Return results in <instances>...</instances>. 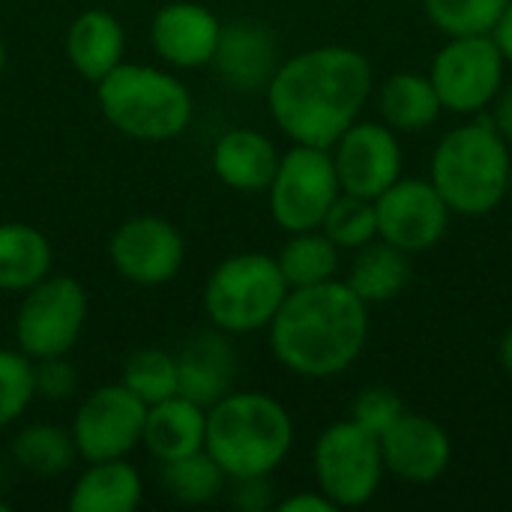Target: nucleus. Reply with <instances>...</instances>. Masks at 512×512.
I'll use <instances>...</instances> for the list:
<instances>
[{"mask_svg": "<svg viewBox=\"0 0 512 512\" xmlns=\"http://www.w3.org/2000/svg\"><path fill=\"white\" fill-rule=\"evenodd\" d=\"M375 69L351 45H318L285 57L264 87L267 111L291 144L330 150L372 99Z\"/></svg>", "mask_w": 512, "mask_h": 512, "instance_id": "nucleus-1", "label": "nucleus"}, {"mask_svg": "<svg viewBox=\"0 0 512 512\" xmlns=\"http://www.w3.org/2000/svg\"><path fill=\"white\" fill-rule=\"evenodd\" d=\"M282 369L327 381L348 372L369 342V306L345 279L291 288L267 327Z\"/></svg>", "mask_w": 512, "mask_h": 512, "instance_id": "nucleus-2", "label": "nucleus"}, {"mask_svg": "<svg viewBox=\"0 0 512 512\" xmlns=\"http://www.w3.org/2000/svg\"><path fill=\"white\" fill-rule=\"evenodd\" d=\"M510 147L489 114L444 132L429 159V180L456 216H489L510 198Z\"/></svg>", "mask_w": 512, "mask_h": 512, "instance_id": "nucleus-3", "label": "nucleus"}, {"mask_svg": "<svg viewBox=\"0 0 512 512\" xmlns=\"http://www.w3.org/2000/svg\"><path fill=\"white\" fill-rule=\"evenodd\" d=\"M294 447L288 408L261 390H231L207 408L204 450L237 477H273Z\"/></svg>", "mask_w": 512, "mask_h": 512, "instance_id": "nucleus-4", "label": "nucleus"}, {"mask_svg": "<svg viewBox=\"0 0 512 512\" xmlns=\"http://www.w3.org/2000/svg\"><path fill=\"white\" fill-rule=\"evenodd\" d=\"M102 117L126 138L165 144L180 138L192 117L195 102L189 87L162 66L123 60L102 81H96Z\"/></svg>", "mask_w": 512, "mask_h": 512, "instance_id": "nucleus-5", "label": "nucleus"}, {"mask_svg": "<svg viewBox=\"0 0 512 512\" xmlns=\"http://www.w3.org/2000/svg\"><path fill=\"white\" fill-rule=\"evenodd\" d=\"M288 291L276 255L237 252L210 270L201 306L210 327L228 336H249L270 327Z\"/></svg>", "mask_w": 512, "mask_h": 512, "instance_id": "nucleus-6", "label": "nucleus"}, {"mask_svg": "<svg viewBox=\"0 0 512 512\" xmlns=\"http://www.w3.org/2000/svg\"><path fill=\"white\" fill-rule=\"evenodd\" d=\"M87 291L78 279L48 273L24 291L15 312V345L30 360L69 357L87 324Z\"/></svg>", "mask_w": 512, "mask_h": 512, "instance_id": "nucleus-7", "label": "nucleus"}, {"mask_svg": "<svg viewBox=\"0 0 512 512\" xmlns=\"http://www.w3.org/2000/svg\"><path fill=\"white\" fill-rule=\"evenodd\" d=\"M315 486L336 504V510H354L369 504L387 474L378 435L366 432L351 417L327 426L312 447Z\"/></svg>", "mask_w": 512, "mask_h": 512, "instance_id": "nucleus-8", "label": "nucleus"}, {"mask_svg": "<svg viewBox=\"0 0 512 512\" xmlns=\"http://www.w3.org/2000/svg\"><path fill=\"white\" fill-rule=\"evenodd\" d=\"M507 60L495 36H447L429 66V81L444 111L459 117L486 114L507 81Z\"/></svg>", "mask_w": 512, "mask_h": 512, "instance_id": "nucleus-9", "label": "nucleus"}, {"mask_svg": "<svg viewBox=\"0 0 512 512\" xmlns=\"http://www.w3.org/2000/svg\"><path fill=\"white\" fill-rule=\"evenodd\" d=\"M339 192L342 186L330 150L291 144L279 156V168L267 186L270 216L285 234L321 228Z\"/></svg>", "mask_w": 512, "mask_h": 512, "instance_id": "nucleus-10", "label": "nucleus"}, {"mask_svg": "<svg viewBox=\"0 0 512 512\" xmlns=\"http://www.w3.org/2000/svg\"><path fill=\"white\" fill-rule=\"evenodd\" d=\"M144 417H147V405L138 396H132L120 381L87 393L69 429L78 459L84 462L129 459V453L141 447Z\"/></svg>", "mask_w": 512, "mask_h": 512, "instance_id": "nucleus-11", "label": "nucleus"}, {"mask_svg": "<svg viewBox=\"0 0 512 512\" xmlns=\"http://www.w3.org/2000/svg\"><path fill=\"white\" fill-rule=\"evenodd\" d=\"M375 216L381 240L408 255H420L444 240L453 210L432 186V180L399 177L375 198Z\"/></svg>", "mask_w": 512, "mask_h": 512, "instance_id": "nucleus-12", "label": "nucleus"}, {"mask_svg": "<svg viewBox=\"0 0 512 512\" xmlns=\"http://www.w3.org/2000/svg\"><path fill=\"white\" fill-rule=\"evenodd\" d=\"M108 258L120 279L159 288L177 279L186 261V240L162 216H132L108 240Z\"/></svg>", "mask_w": 512, "mask_h": 512, "instance_id": "nucleus-13", "label": "nucleus"}, {"mask_svg": "<svg viewBox=\"0 0 512 512\" xmlns=\"http://www.w3.org/2000/svg\"><path fill=\"white\" fill-rule=\"evenodd\" d=\"M342 192L375 201L402 177V144L384 120H354L330 147Z\"/></svg>", "mask_w": 512, "mask_h": 512, "instance_id": "nucleus-14", "label": "nucleus"}, {"mask_svg": "<svg viewBox=\"0 0 512 512\" xmlns=\"http://www.w3.org/2000/svg\"><path fill=\"white\" fill-rule=\"evenodd\" d=\"M378 441L387 474L411 486H429L441 480L453 459V441L447 429L438 420L408 408Z\"/></svg>", "mask_w": 512, "mask_h": 512, "instance_id": "nucleus-15", "label": "nucleus"}, {"mask_svg": "<svg viewBox=\"0 0 512 512\" xmlns=\"http://www.w3.org/2000/svg\"><path fill=\"white\" fill-rule=\"evenodd\" d=\"M222 27L225 24L210 6L195 0H171L159 6L150 21V45L171 69H201L213 63Z\"/></svg>", "mask_w": 512, "mask_h": 512, "instance_id": "nucleus-16", "label": "nucleus"}, {"mask_svg": "<svg viewBox=\"0 0 512 512\" xmlns=\"http://www.w3.org/2000/svg\"><path fill=\"white\" fill-rule=\"evenodd\" d=\"M279 57V42L273 30L261 21L243 18L222 27V39L210 66H216L219 78L240 93H258L273 78Z\"/></svg>", "mask_w": 512, "mask_h": 512, "instance_id": "nucleus-17", "label": "nucleus"}, {"mask_svg": "<svg viewBox=\"0 0 512 512\" xmlns=\"http://www.w3.org/2000/svg\"><path fill=\"white\" fill-rule=\"evenodd\" d=\"M237 378V351L228 333L210 327L195 333L177 354V393L210 408L225 393L234 390Z\"/></svg>", "mask_w": 512, "mask_h": 512, "instance_id": "nucleus-18", "label": "nucleus"}, {"mask_svg": "<svg viewBox=\"0 0 512 512\" xmlns=\"http://www.w3.org/2000/svg\"><path fill=\"white\" fill-rule=\"evenodd\" d=\"M279 147L270 135L237 126L216 138L210 165L219 183H225L234 192H267L276 168H279Z\"/></svg>", "mask_w": 512, "mask_h": 512, "instance_id": "nucleus-19", "label": "nucleus"}, {"mask_svg": "<svg viewBox=\"0 0 512 512\" xmlns=\"http://www.w3.org/2000/svg\"><path fill=\"white\" fill-rule=\"evenodd\" d=\"M66 60L84 81H102L126 60V30L108 9H84L66 30Z\"/></svg>", "mask_w": 512, "mask_h": 512, "instance_id": "nucleus-20", "label": "nucleus"}, {"mask_svg": "<svg viewBox=\"0 0 512 512\" xmlns=\"http://www.w3.org/2000/svg\"><path fill=\"white\" fill-rule=\"evenodd\" d=\"M207 408L174 393L156 405H147L141 444L156 462H171L204 450Z\"/></svg>", "mask_w": 512, "mask_h": 512, "instance_id": "nucleus-21", "label": "nucleus"}, {"mask_svg": "<svg viewBox=\"0 0 512 512\" xmlns=\"http://www.w3.org/2000/svg\"><path fill=\"white\" fill-rule=\"evenodd\" d=\"M144 501L141 471L129 459L87 462L69 492L72 512H132Z\"/></svg>", "mask_w": 512, "mask_h": 512, "instance_id": "nucleus-22", "label": "nucleus"}, {"mask_svg": "<svg viewBox=\"0 0 512 512\" xmlns=\"http://www.w3.org/2000/svg\"><path fill=\"white\" fill-rule=\"evenodd\" d=\"M378 111H381V120L393 132L414 135V132L432 129L438 117L444 114V105L429 75L396 72L378 87Z\"/></svg>", "mask_w": 512, "mask_h": 512, "instance_id": "nucleus-23", "label": "nucleus"}, {"mask_svg": "<svg viewBox=\"0 0 512 512\" xmlns=\"http://www.w3.org/2000/svg\"><path fill=\"white\" fill-rule=\"evenodd\" d=\"M408 279H411V255L390 246L381 237L354 252V261L345 276L348 288L366 306L390 303L393 297H399L405 291Z\"/></svg>", "mask_w": 512, "mask_h": 512, "instance_id": "nucleus-24", "label": "nucleus"}, {"mask_svg": "<svg viewBox=\"0 0 512 512\" xmlns=\"http://www.w3.org/2000/svg\"><path fill=\"white\" fill-rule=\"evenodd\" d=\"M54 267L51 240L27 222H0V291L24 294Z\"/></svg>", "mask_w": 512, "mask_h": 512, "instance_id": "nucleus-25", "label": "nucleus"}, {"mask_svg": "<svg viewBox=\"0 0 512 512\" xmlns=\"http://www.w3.org/2000/svg\"><path fill=\"white\" fill-rule=\"evenodd\" d=\"M276 264L288 288H309V285L339 279L342 249L321 228L297 231V234H288L285 246L276 255Z\"/></svg>", "mask_w": 512, "mask_h": 512, "instance_id": "nucleus-26", "label": "nucleus"}, {"mask_svg": "<svg viewBox=\"0 0 512 512\" xmlns=\"http://www.w3.org/2000/svg\"><path fill=\"white\" fill-rule=\"evenodd\" d=\"M159 486L171 501L183 507H204L225 495L228 474L207 450H198L171 462H159Z\"/></svg>", "mask_w": 512, "mask_h": 512, "instance_id": "nucleus-27", "label": "nucleus"}, {"mask_svg": "<svg viewBox=\"0 0 512 512\" xmlns=\"http://www.w3.org/2000/svg\"><path fill=\"white\" fill-rule=\"evenodd\" d=\"M12 462L33 477H60L78 459L72 432L54 423H30L9 444Z\"/></svg>", "mask_w": 512, "mask_h": 512, "instance_id": "nucleus-28", "label": "nucleus"}, {"mask_svg": "<svg viewBox=\"0 0 512 512\" xmlns=\"http://www.w3.org/2000/svg\"><path fill=\"white\" fill-rule=\"evenodd\" d=\"M120 384L144 405H156L177 393V354L165 348H135L120 369Z\"/></svg>", "mask_w": 512, "mask_h": 512, "instance_id": "nucleus-29", "label": "nucleus"}, {"mask_svg": "<svg viewBox=\"0 0 512 512\" xmlns=\"http://www.w3.org/2000/svg\"><path fill=\"white\" fill-rule=\"evenodd\" d=\"M510 0H423V12L444 36H489Z\"/></svg>", "mask_w": 512, "mask_h": 512, "instance_id": "nucleus-30", "label": "nucleus"}, {"mask_svg": "<svg viewBox=\"0 0 512 512\" xmlns=\"http://www.w3.org/2000/svg\"><path fill=\"white\" fill-rule=\"evenodd\" d=\"M321 231L342 249V252H357L366 243L378 240V216H375V201L339 192V198L330 204Z\"/></svg>", "mask_w": 512, "mask_h": 512, "instance_id": "nucleus-31", "label": "nucleus"}, {"mask_svg": "<svg viewBox=\"0 0 512 512\" xmlns=\"http://www.w3.org/2000/svg\"><path fill=\"white\" fill-rule=\"evenodd\" d=\"M33 399V360L18 348H0V429L18 423Z\"/></svg>", "mask_w": 512, "mask_h": 512, "instance_id": "nucleus-32", "label": "nucleus"}, {"mask_svg": "<svg viewBox=\"0 0 512 512\" xmlns=\"http://www.w3.org/2000/svg\"><path fill=\"white\" fill-rule=\"evenodd\" d=\"M402 414H405V402H402L399 393L390 390V387H366V390L354 399V405H351V420L360 423L366 432H372V435H378V438H381Z\"/></svg>", "mask_w": 512, "mask_h": 512, "instance_id": "nucleus-33", "label": "nucleus"}, {"mask_svg": "<svg viewBox=\"0 0 512 512\" xmlns=\"http://www.w3.org/2000/svg\"><path fill=\"white\" fill-rule=\"evenodd\" d=\"M33 387H36V399L63 402V399H69L78 390L75 366L66 357L33 360Z\"/></svg>", "mask_w": 512, "mask_h": 512, "instance_id": "nucleus-34", "label": "nucleus"}, {"mask_svg": "<svg viewBox=\"0 0 512 512\" xmlns=\"http://www.w3.org/2000/svg\"><path fill=\"white\" fill-rule=\"evenodd\" d=\"M225 495H228V501L237 510L243 512H264L270 510V507H276L270 477H237V480H228Z\"/></svg>", "mask_w": 512, "mask_h": 512, "instance_id": "nucleus-35", "label": "nucleus"}, {"mask_svg": "<svg viewBox=\"0 0 512 512\" xmlns=\"http://www.w3.org/2000/svg\"><path fill=\"white\" fill-rule=\"evenodd\" d=\"M279 512H336V504L315 486L306 492H294L285 501H276Z\"/></svg>", "mask_w": 512, "mask_h": 512, "instance_id": "nucleus-36", "label": "nucleus"}, {"mask_svg": "<svg viewBox=\"0 0 512 512\" xmlns=\"http://www.w3.org/2000/svg\"><path fill=\"white\" fill-rule=\"evenodd\" d=\"M489 120L495 123V129L512 144V81H504V87L498 90L495 102L489 105Z\"/></svg>", "mask_w": 512, "mask_h": 512, "instance_id": "nucleus-37", "label": "nucleus"}, {"mask_svg": "<svg viewBox=\"0 0 512 512\" xmlns=\"http://www.w3.org/2000/svg\"><path fill=\"white\" fill-rule=\"evenodd\" d=\"M492 36H495V42H498V48H501V54H504L507 66L512 69V0H510V6L504 9V15H501L498 27L492 30Z\"/></svg>", "mask_w": 512, "mask_h": 512, "instance_id": "nucleus-38", "label": "nucleus"}, {"mask_svg": "<svg viewBox=\"0 0 512 512\" xmlns=\"http://www.w3.org/2000/svg\"><path fill=\"white\" fill-rule=\"evenodd\" d=\"M498 357H501V366L512 375V327L504 333V339L498 345Z\"/></svg>", "mask_w": 512, "mask_h": 512, "instance_id": "nucleus-39", "label": "nucleus"}, {"mask_svg": "<svg viewBox=\"0 0 512 512\" xmlns=\"http://www.w3.org/2000/svg\"><path fill=\"white\" fill-rule=\"evenodd\" d=\"M3 66H6V42L0 36V72H3Z\"/></svg>", "mask_w": 512, "mask_h": 512, "instance_id": "nucleus-40", "label": "nucleus"}, {"mask_svg": "<svg viewBox=\"0 0 512 512\" xmlns=\"http://www.w3.org/2000/svg\"><path fill=\"white\" fill-rule=\"evenodd\" d=\"M0 512H9V504H6L3 498H0Z\"/></svg>", "mask_w": 512, "mask_h": 512, "instance_id": "nucleus-41", "label": "nucleus"}, {"mask_svg": "<svg viewBox=\"0 0 512 512\" xmlns=\"http://www.w3.org/2000/svg\"><path fill=\"white\" fill-rule=\"evenodd\" d=\"M510 198H512V174H510Z\"/></svg>", "mask_w": 512, "mask_h": 512, "instance_id": "nucleus-42", "label": "nucleus"}]
</instances>
